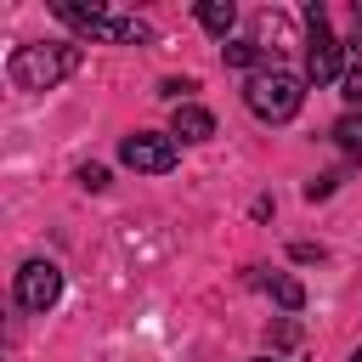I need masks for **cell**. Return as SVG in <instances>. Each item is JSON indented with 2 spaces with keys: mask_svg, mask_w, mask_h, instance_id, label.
<instances>
[{
  "mask_svg": "<svg viewBox=\"0 0 362 362\" xmlns=\"http://www.w3.org/2000/svg\"><path fill=\"white\" fill-rule=\"evenodd\" d=\"M79 68V45H17L6 74L17 90H51L57 79H68Z\"/></svg>",
  "mask_w": 362,
  "mask_h": 362,
  "instance_id": "1",
  "label": "cell"
},
{
  "mask_svg": "<svg viewBox=\"0 0 362 362\" xmlns=\"http://www.w3.org/2000/svg\"><path fill=\"white\" fill-rule=\"evenodd\" d=\"M243 102H249V113H255V119L283 124V119H294V113H300L305 90H300V74H288V68H266V74H255V79L243 85Z\"/></svg>",
  "mask_w": 362,
  "mask_h": 362,
  "instance_id": "2",
  "label": "cell"
},
{
  "mask_svg": "<svg viewBox=\"0 0 362 362\" xmlns=\"http://www.w3.org/2000/svg\"><path fill=\"white\" fill-rule=\"evenodd\" d=\"M51 11H57L62 23L85 28L90 40H107V45H147V40H153V28H147L141 17H119V11H102V6H74V0H57Z\"/></svg>",
  "mask_w": 362,
  "mask_h": 362,
  "instance_id": "3",
  "label": "cell"
},
{
  "mask_svg": "<svg viewBox=\"0 0 362 362\" xmlns=\"http://www.w3.org/2000/svg\"><path fill=\"white\" fill-rule=\"evenodd\" d=\"M305 28H311V34H305V79H317V85L345 79V68H339V40H334L322 6H305Z\"/></svg>",
  "mask_w": 362,
  "mask_h": 362,
  "instance_id": "4",
  "label": "cell"
},
{
  "mask_svg": "<svg viewBox=\"0 0 362 362\" xmlns=\"http://www.w3.org/2000/svg\"><path fill=\"white\" fill-rule=\"evenodd\" d=\"M119 158H124L130 170H141V175H164V170H175V136H158V130H136V136H124Z\"/></svg>",
  "mask_w": 362,
  "mask_h": 362,
  "instance_id": "5",
  "label": "cell"
},
{
  "mask_svg": "<svg viewBox=\"0 0 362 362\" xmlns=\"http://www.w3.org/2000/svg\"><path fill=\"white\" fill-rule=\"evenodd\" d=\"M57 294H62V272H57L51 260H28V266L17 272V305H28V311H51Z\"/></svg>",
  "mask_w": 362,
  "mask_h": 362,
  "instance_id": "6",
  "label": "cell"
},
{
  "mask_svg": "<svg viewBox=\"0 0 362 362\" xmlns=\"http://www.w3.org/2000/svg\"><path fill=\"white\" fill-rule=\"evenodd\" d=\"M170 136H181V141H209V136H215V113L198 107V102H175Z\"/></svg>",
  "mask_w": 362,
  "mask_h": 362,
  "instance_id": "7",
  "label": "cell"
},
{
  "mask_svg": "<svg viewBox=\"0 0 362 362\" xmlns=\"http://www.w3.org/2000/svg\"><path fill=\"white\" fill-rule=\"evenodd\" d=\"M198 23H204L209 34H226V28L238 23V11H232V0H204V6H198Z\"/></svg>",
  "mask_w": 362,
  "mask_h": 362,
  "instance_id": "8",
  "label": "cell"
},
{
  "mask_svg": "<svg viewBox=\"0 0 362 362\" xmlns=\"http://www.w3.org/2000/svg\"><path fill=\"white\" fill-rule=\"evenodd\" d=\"M255 34H260V40H277V45H294L288 17H277V11H260V17H255ZM260 40H255V45H260Z\"/></svg>",
  "mask_w": 362,
  "mask_h": 362,
  "instance_id": "9",
  "label": "cell"
},
{
  "mask_svg": "<svg viewBox=\"0 0 362 362\" xmlns=\"http://www.w3.org/2000/svg\"><path fill=\"white\" fill-rule=\"evenodd\" d=\"M221 57H226V68H255V62H260V45H255V40H226Z\"/></svg>",
  "mask_w": 362,
  "mask_h": 362,
  "instance_id": "10",
  "label": "cell"
},
{
  "mask_svg": "<svg viewBox=\"0 0 362 362\" xmlns=\"http://www.w3.org/2000/svg\"><path fill=\"white\" fill-rule=\"evenodd\" d=\"M334 141H339L345 153H356V158H362V113H345V119L334 124Z\"/></svg>",
  "mask_w": 362,
  "mask_h": 362,
  "instance_id": "11",
  "label": "cell"
},
{
  "mask_svg": "<svg viewBox=\"0 0 362 362\" xmlns=\"http://www.w3.org/2000/svg\"><path fill=\"white\" fill-rule=\"evenodd\" d=\"M272 300H277L283 311H300V305H305V288H300L294 277H272Z\"/></svg>",
  "mask_w": 362,
  "mask_h": 362,
  "instance_id": "12",
  "label": "cell"
},
{
  "mask_svg": "<svg viewBox=\"0 0 362 362\" xmlns=\"http://www.w3.org/2000/svg\"><path fill=\"white\" fill-rule=\"evenodd\" d=\"M339 85H345V102H351V107H362V62H356V68H345V79H339Z\"/></svg>",
  "mask_w": 362,
  "mask_h": 362,
  "instance_id": "13",
  "label": "cell"
},
{
  "mask_svg": "<svg viewBox=\"0 0 362 362\" xmlns=\"http://www.w3.org/2000/svg\"><path fill=\"white\" fill-rule=\"evenodd\" d=\"M79 181H85L90 192H102V187H107V170H102V164H85V170H79Z\"/></svg>",
  "mask_w": 362,
  "mask_h": 362,
  "instance_id": "14",
  "label": "cell"
},
{
  "mask_svg": "<svg viewBox=\"0 0 362 362\" xmlns=\"http://www.w3.org/2000/svg\"><path fill=\"white\" fill-rule=\"evenodd\" d=\"M158 90H164V96H187V90H198V85H192V79H164Z\"/></svg>",
  "mask_w": 362,
  "mask_h": 362,
  "instance_id": "15",
  "label": "cell"
},
{
  "mask_svg": "<svg viewBox=\"0 0 362 362\" xmlns=\"http://www.w3.org/2000/svg\"><path fill=\"white\" fill-rule=\"evenodd\" d=\"M351 362H362V351H351Z\"/></svg>",
  "mask_w": 362,
  "mask_h": 362,
  "instance_id": "16",
  "label": "cell"
},
{
  "mask_svg": "<svg viewBox=\"0 0 362 362\" xmlns=\"http://www.w3.org/2000/svg\"><path fill=\"white\" fill-rule=\"evenodd\" d=\"M260 362H272V356H260Z\"/></svg>",
  "mask_w": 362,
  "mask_h": 362,
  "instance_id": "17",
  "label": "cell"
}]
</instances>
